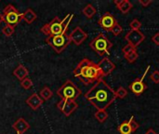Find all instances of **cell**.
<instances>
[{
  "instance_id": "obj_6",
  "label": "cell",
  "mask_w": 159,
  "mask_h": 134,
  "mask_svg": "<svg viewBox=\"0 0 159 134\" xmlns=\"http://www.w3.org/2000/svg\"><path fill=\"white\" fill-rule=\"evenodd\" d=\"M3 22L7 25H11L15 27L22 21V13H20L13 5L8 4L5 7L2 13Z\"/></svg>"
},
{
  "instance_id": "obj_30",
  "label": "cell",
  "mask_w": 159,
  "mask_h": 134,
  "mask_svg": "<svg viewBox=\"0 0 159 134\" xmlns=\"http://www.w3.org/2000/svg\"><path fill=\"white\" fill-rule=\"evenodd\" d=\"M122 31H123V28H122V26L120 25V24H118V23H116L115 26H114V28L112 29V33H113V35H119L121 33H122Z\"/></svg>"
},
{
  "instance_id": "obj_13",
  "label": "cell",
  "mask_w": 159,
  "mask_h": 134,
  "mask_svg": "<svg viewBox=\"0 0 159 134\" xmlns=\"http://www.w3.org/2000/svg\"><path fill=\"white\" fill-rule=\"evenodd\" d=\"M100 70H101V73H102V77L104 76H109L115 69H116V65L115 63L107 57H104L102 60H101L99 62V63H97Z\"/></svg>"
},
{
  "instance_id": "obj_12",
  "label": "cell",
  "mask_w": 159,
  "mask_h": 134,
  "mask_svg": "<svg viewBox=\"0 0 159 134\" xmlns=\"http://www.w3.org/2000/svg\"><path fill=\"white\" fill-rule=\"evenodd\" d=\"M69 37L71 42H73L76 46H80L87 38H88V34L79 26H76L70 34Z\"/></svg>"
},
{
  "instance_id": "obj_25",
  "label": "cell",
  "mask_w": 159,
  "mask_h": 134,
  "mask_svg": "<svg viewBox=\"0 0 159 134\" xmlns=\"http://www.w3.org/2000/svg\"><path fill=\"white\" fill-rule=\"evenodd\" d=\"M116 98L124 99V98L128 95V90H127L124 87H119V88L116 90Z\"/></svg>"
},
{
  "instance_id": "obj_10",
  "label": "cell",
  "mask_w": 159,
  "mask_h": 134,
  "mask_svg": "<svg viewBox=\"0 0 159 134\" xmlns=\"http://www.w3.org/2000/svg\"><path fill=\"white\" fill-rule=\"evenodd\" d=\"M125 39L128 41V43L129 45L133 46L136 49L145 39V36H144V35L140 30H138V31H136V30H130L125 35Z\"/></svg>"
},
{
  "instance_id": "obj_9",
  "label": "cell",
  "mask_w": 159,
  "mask_h": 134,
  "mask_svg": "<svg viewBox=\"0 0 159 134\" xmlns=\"http://www.w3.org/2000/svg\"><path fill=\"white\" fill-rule=\"evenodd\" d=\"M57 108L64 116L70 117L78 108V104L73 100H61L57 104Z\"/></svg>"
},
{
  "instance_id": "obj_15",
  "label": "cell",
  "mask_w": 159,
  "mask_h": 134,
  "mask_svg": "<svg viewBox=\"0 0 159 134\" xmlns=\"http://www.w3.org/2000/svg\"><path fill=\"white\" fill-rule=\"evenodd\" d=\"M12 128L17 132L18 134H23L30 129V125L24 118H20L17 121H15V123H13Z\"/></svg>"
},
{
  "instance_id": "obj_11",
  "label": "cell",
  "mask_w": 159,
  "mask_h": 134,
  "mask_svg": "<svg viewBox=\"0 0 159 134\" xmlns=\"http://www.w3.org/2000/svg\"><path fill=\"white\" fill-rule=\"evenodd\" d=\"M116 23H117V21L110 12H105L99 19V25L107 32H111Z\"/></svg>"
},
{
  "instance_id": "obj_1",
  "label": "cell",
  "mask_w": 159,
  "mask_h": 134,
  "mask_svg": "<svg viewBox=\"0 0 159 134\" xmlns=\"http://www.w3.org/2000/svg\"><path fill=\"white\" fill-rule=\"evenodd\" d=\"M85 98L98 110H106L116 99V91L102 78L89 90Z\"/></svg>"
},
{
  "instance_id": "obj_27",
  "label": "cell",
  "mask_w": 159,
  "mask_h": 134,
  "mask_svg": "<svg viewBox=\"0 0 159 134\" xmlns=\"http://www.w3.org/2000/svg\"><path fill=\"white\" fill-rule=\"evenodd\" d=\"M129 26H130L131 30H136V31H138V30H140V28L142 27V22H141L139 20H137V19H134V20L131 21V22L129 23Z\"/></svg>"
},
{
  "instance_id": "obj_36",
  "label": "cell",
  "mask_w": 159,
  "mask_h": 134,
  "mask_svg": "<svg viewBox=\"0 0 159 134\" xmlns=\"http://www.w3.org/2000/svg\"><path fill=\"white\" fill-rule=\"evenodd\" d=\"M17 134H18V133H17Z\"/></svg>"
},
{
  "instance_id": "obj_23",
  "label": "cell",
  "mask_w": 159,
  "mask_h": 134,
  "mask_svg": "<svg viewBox=\"0 0 159 134\" xmlns=\"http://www.w3.org/2000/svg\"><path fill=\"white\" fill-rule=\"evenodd\" d=\"M14 31H15V27H13V26H11V25H7V24H6V25L2 28V33H3L6 36H7V37L11 36V35H13Z\"/></svg>"
},
{
  "instance_id": "obj_16",
  "label": "cell",
  "mask_w": 159,
  "mask_h": 134,
  "mask_svg": "<svg viewBox=\"0 0 159 134\" xmlns=\"http://www.w3.org/2000/svg\"><path fill=\"white\" fill-rule=\"evenodd\" d=\"M117 8L124 14L128 13L132 8V4L129 0H115L114 2Z\"/></svg>"
},
{
  "instance_id": "obj_33",
  "label": "cell",
  "mask_w": 159,
  "mask_h": 134,
  "mask_svg": "<svg viewBox=\"0 0 159 134\" xmlns=\"http://www.w3.org/2000/svg\"><path fill=\"white\" fill-rule=\"evenodd\" d=\"M152 41H153L157 46H159V33H157V34L152 37Z\"/></svg>"
},
{
  "instance_id": "obj_20",
  "label": "cell",
  "mask_w": 159,
  "mask_h": 134,
  "mask_svg": "<svg viewBox=\"0 0 159 134\" xmlns=\"http://www.w3.org/2000/svg\"><path fill=\"white\" fill-rule=\"evenodd\" d=\"M39 96L41 97V99L43 101H48L52 96H53V92L52 90H50L49 87L48 86H45L39 92Z\"/></svg>"
},
{
  "instance_id": "obj_31",
  "label": "cell",
  "mask_w": 159,
  "mask_h": 134,
  "mask_svg": "<svg viewBox=\"0 0 159 134\" xmlns=\"http://www.w3.org/2000/svg\"><path fill=\"white\" fill-rule=\"evenodd\" d=\"M150 78H151V80H153V82L154 83H156V84H158L159 83V71L157 70H156V71H154L151 75H150Z\"/></svg>"
},
{
  "instance_id": "obj_19",
  "label": "cell",
  "mask_w": 159,
  "mask_h": 134,
  "mask_svg": "<svg viewBox=\"0 0 159 134\" xmlns=\"http://www.w3.org/2000/svg\"><path fill=\"white\" fill-rule=\"evenodd\" d=\"M97 12V9L96 7L91 5V4H88L83 9H82V13L85 15V17H87L88 19H91L93 18V16L96 14Z\"/></svg>"
},
{
  "instance_id": "obj_17",
  "label": "cell",
  "mask_w": 159,
  "mask_h": 134,
  "mask_svg": "<svg viewBox=\"0 0 159 134\" xmlns=\"http://www.w3.org/2000/svg\"><path fill=\"white\" fill-rule=\"evenodd\" d=\"M13 75L19 79V80H23L24 78L28 77V75H29V72L27 70V68L22 65V64H19L13 71Z\"/></svg>"
},
{
  "instance_id": "obj_29",
  "label": "cell",
  "mask_w": 159,
  "mask_h": 134,
  "mask_svg": "<svg viewBox=\"0 0 159 134\" xmlns=\"http://www.w3.org/2000/svg\"><path fill=\"white\" fill-rule=\"evenodd\" d=\"M129 125H130V128H131V130H132V132H136V131L140 128L139 123H137V122L135 121V119H134V117H133V116L130 118V119H129Z\"/></svg>"
},
{
  "instance_id": "obj_21",
  "label": "cell",
  "mask_w": 159,
  "mask_h": 134,
  "mask_svg": "<svg viewBox=\"0 0 159 134\" xmlns=\"http://www.w3.org/2000/svg\"><path fill=\"white\" fill-rule=\"evenodd\" d=\"M117 131L120 134H131L132 133V130L130 128L129 125V121L126 120L123 123H121L119 125V127L117 128Z\"/></svg>"
},
{
  "instance_id": "obj_14",
  "label": "cell",
  "mask_w": 159,
  "mask_h": 134,
  "mask_svg": "<svg viewBox=\"0 0 159 134\" xmlns=\"http://www.w3.org/2000/svg\"><path fill=\"white\" fill-rule=\"evenodd\" d=\"M25 103H26V104H27L30 108H32L33 110H37V109H39L40 106L43 104L44 101L41 99V97H40L37 93H33L32 95H30V96L26 99Z\"/></svg>"
},
{
  "instance_id": "obj_5",
  "label": "cell",
  "mask_w": 159,
  "mask_h": 134,
  "mask_svg": "<svg viewBox=\"0 0 159 134\" xmlns=\"http://www.w3.org/2000/svg\"><path fill=\"white\" fill-rule=\"evenodd\" d=\"M57 95L61 97V100L75 101L81 95V90L71 80L68 79L61 88L57 90Z\"/></svg>"
},
{
  "instance_id": "obj_4",
  "label": "cell",
  "mask_w": 159,
  "mask_h": 134,
  "mask_svg": "<svg viewBox=\"0 0 159 134\" xmlns=\"http://www.w3.org/2000/svg\"><path fill=\"white\" fill-rule=\"evenodd\" d=\"M89 47L98 53L100 56H103L104 54L109 55L110 49L113 47V43L107 38V36L103 33L98 34L89 43Z\"/></svg>"
},
{
  "instance_id": "obj_32",
  "label": "cell",
  "mask_w": 159,
  "mask_h": 134,
  "mask_svg": "<svg viewBox=\"0 0 159 134\" xmlns=\"http://www.w3.org/2000/svg\"><path fill=\"white\" fill-rule=\"evenodd\" d=\"M153 1L152 0H146V1H143V0H139V3L143 6V7H148L151 3H152Z\"/></svg>"
},
{
  "instance_id": "obj_8",
  "label": "cell",
  "mask_w": 159,
  "mask_h": 134,
  "mask_svg": "<svg viewBox=\"0 0 159 134\" xmlns=\"http://www.w3.org/2000/svg\"><path fill=\"white\" fill-rule=\"evenodd\" d=\"M149 70H150V65L147 66L145 72L143 73V76H142L141 78L135 79V80H134L133 82H131V83L129 84V90H130L134 94H136L137 96L142 95V94L143 93V91L147 89V86H146V84L144 83V78H145V76H146V75H147V73H148Z\"/></svg>"
},
{
  "instance_id": "obj_2",
  "label": "cell",
  "mask_w": 159,
  "mask_h": 134,
  "mask_svg": "<svg viewBox=\"0 0 159 134\" xmlns=\"http://www.w3.org/2000/svg\"><path fill=\"white\" fill-rule=\"evenodd\" d=\"M74 75L85 85H89L102 78L97 63L88 58H84L74 69Z\"/></svg>"
},
{
  "instance_id": "obj_26",
  "label": "cell",
  "mask_w": 159,
  "mask_h": 134,
  "mask_svg": "<svg viewBox=\"0 0 159 134\" xmlns=\"http://www.w3.org/2000/svg\"><path fill=\"white\" fill-rule=\"evenodd\" d=\"M125 58L127 59V61H128L129 62L133 63V62H136V60L139 58V54H138L137 50H134V51H132L131 53H129V54H128L127 56H125Z\"/></svg>"
},
{
  "instance_id": "obj_35",
  "label": "cell",
  "mask_w": 159,
  "mask_h": 134,
  "mask_svg": "<svg viewBox=\"0 0 159 134\" xmlns=\"http://www.w3.org/2000/svg\"><path fill=\"white\" fill-rule=\"evenodd\" d=\"M3 22V18H2V14L0 13V23Z\"/></svg>"
},
{
  "instance_id": "obj_34",
  "label": "cell",
  "mask_w": 159,
  "mask_h": 134,
  "mask_svg": "<svg viewBox=\"0 0 159 134\" xmlns=\"http://www.w3.org/2000/svg\"><path fill=\"white\" fill-rule=\"evenodd\" d=\"M145 134H157V132H156V131H154L153 129H149V130L146 132V133Z\"/></svg>"
},
{
  "instance_id": "obj_18",
  "label": "cell",
  "mask_w": 159,
  "mask_h": 134,
  "mask_svg": "<svg viewBox=\"0 0 159 134\" xmlns=\"http://www.w3.org/2000/svg\"><path fill=\"white\" fill-rule=\"evenodd\" d=\"M37 19V15L32 8H27L22 13V20L26 21L28 24H32Z\"/></svg>"
},
{
  "instance_id": "obj_22",
  "label": "cell",
  "mask_w": 159,
  "mask_h": 134,
  "mask_svg": "<svg viewBox=\"0 0 159 134\" xmlns=\"http://www.w3.org/2000/svg\"><path fill=\"white\" fill-rule=\"evenodd\" d=\"M94 117L100 123H103L108 118V113L106 112V110H98L95 113Z\"/></svg>"
},
{
  "instance_id": "obj_24",
  "label": "cell",
  "mask_w": 159,
  "mask_h": 134,
  "mask_svg": "<svg viewBox=\"0 0 159 134\" xmlns=\"http://www.w3.org/2000/svg\"><path fill=\"white\" fill-rule=\"evenodd\" d=\"M20 86H21L22 89L28 90H30L33 87V81L31 80V78L26 77V78H24L23 80L20 81Z\"/></svg>"
},
{
  "instance_id": "obj_28",
  "label": "cell",
  "mask_w": 159,
  "mask_h": 134,
  "mask_svg": "<svg viewBox=\"0 0 159 134\" xmlns=\"http://www.w3.org/2000/svg\"><path fill=\"white\" fill-rule=\"evenodd\" d=\"M134 50H136V49H135L133 46L129 45V44L126 45V46L122 49V52H123L124 56H127L128 54L131 53V52H132V51H134Z\"/></svg>"
},
{
  "instance_id": "obj_7",
  "label": "cell",
  "mask_w": 159,
  "mask_h": 134,
  "mask_svg": "<svg viewBox=\"0 0 159 134\" xmlns=\"http://www.w3.org/2000/svg\"><path fill=\"white\" fill-rule=\"evenodd\" d=\"M46 42L57 52L61 53L71 43L69 35L65 33L59 35H53V36H48L46 38Z\"/></svg>"
},
{
  "instance_id": "obj_3",
  "label": "cell",
  "mask_w": 159,
  "mask_h": 134,
  "mask_svg": "<svg viewBox=\"0 0 159 134\" xmlns=\"http://www.w3.org/2000/svg\"><path fill=\"white\" fill-rule=\"evenodd\" d=\"M74 18V14H68L65 16L62 20H61L59 17H54L48 23H46L43 25L40 29L41 33L47 35L48 36H53V35H59L67 31V28L71 22V21Z\"/></svg>"
}]
</instances>
